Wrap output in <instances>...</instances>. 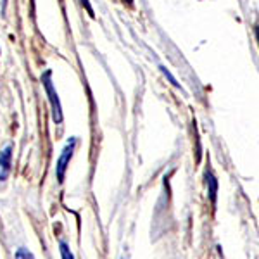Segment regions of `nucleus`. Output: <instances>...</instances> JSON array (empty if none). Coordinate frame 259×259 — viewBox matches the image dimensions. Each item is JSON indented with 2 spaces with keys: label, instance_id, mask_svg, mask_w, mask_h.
I'll list each match as a JSON object with an SVG mask.
<instances>
[{
  "label": "nucleus",
  "instance_id": "1",
  "mask_svg": "<svg viewBox=\"0 0 259 259\" xmlns=\"http://www.w3.org/2000/svg\"><path fill=\"white\" fill-rule=\"evenodd\" d=\"M41 83L45 87V92H47V97L50 102V109H52V119L56 123H61L62 121V106H61V100L59 95H57V90L52 83V71H45L41 74Z\"/></svg>",
  "mask_w": 259,
  "mask_h": 259
},
{
  "label": "nucleus",
  "instance_id": "2",
  "mask_svg": "<svg viewBox=\"0 0 259 259\" xmlns=\"http://www.w3.org/2000/svg\"><path fill=\"white\" fill-rule=\"evenodd\" d=\"M74 149H76V139H71L68 144L64 145L62 149L59 159H57V164H56V175H57V182L62 183L64 182V177H66V169L69 166V161L74 154Z\"/></svg>",
  "mask_w": 259,
  "mask_h": 259
},
{
  "label": "nucleus",
  "instance_id": "3",
  "mask_svg": "<svg viewBox=\"0 0 259 259\" xmlns=\"http://www.w3.org/2000/svg\"><path fill=\"white\" fill-rule=\"evenodd\" d=\"M12 164V145H6L0 152V182H6L11 173Z\"/></svg>",
  "mask_w": 259,
  "mask_h": 259
},
{
  "label": "nucleus",
  "instance_id": "4",
  "mask_svg": "<svg viewBox=\"0 0 259 259\" xmlns=\"http://www.w3.org/2000/svg\"><path fill=\"white\" fill-rule=\"evenodd\" d=\"M206 180H207V194H209L211 204L214 206L216 197H218V180H216V177L211 173V171H207L206 173Z\"/></svg>",
  "mask_w": 259,
  "mask_h": 259
},
{
  "label": "nucleus",
  "instance_id": "5",
  "mask_svg": "<svg viewBox=\"0 0 259 259\" xmlns=\"http://www.w3.org/2000/svg\"><path fill=\"white\" fill-rule=\"evenodd\" d=\"M159 69H161V73H162V74H164V76H166V78H168V80H169V83H171V85H173V87H175V89H180V90H182V85H180V83H178V80H177V78H175V76H173V74H171V73H169V69H168V68H166V66H159Z\"/></svg>",
  "mask_w": 259,
  "mask_h": 259
},
{
  "label": "nucleus",
  "instance_id": "6",
  "mask_svg": "<svg viewBox=\"0 0 259 259\" xmlns=\"http://www.w3.org/2000/svg\"><path fill=\"white\" fill-rule=\"evenodd\" d=\"M59 250H61V257L62 259H74L73 252L69 250V247H68V244H66V242H61V244H59Z\"/></svg>",
  "mask_w": 259,
  "mask_h": 259
},
{
  "label": "nucleus",
  "instance_id": "7",
  "mask_svg": "<svg viewBox=\"0 0 259 259\" xmlns=\"http://www.w3.org/2000/svg\"><path fill=\"white\" fill-rule=\"evenodd\" d=\"M16 259H35V256H33L28 249L21 247V249L16 250Z\"/></svg>",
  "mask_w": 259,
  "mask_h": 259
},
{
  "label": "nucleus",
  "instance_id": "8",
  "mask_svg": "<svg viewBox=\"0 0 259 259\" xmlns=\"http://www.w3.org/2000/svg\"><path fill=\"white\" fill-rule=\"evenodd\" d=\"M80 2H81V6L87 9V12H89V14L92 16V18H94L95 14H94V9H92V6H90V2H89V0H80Z\"/></svg>",
  "mask_w": 259,
  "mask_h": 259
},
{
  "label": "nucleus",
  "instance_id": "9",
  "mask_svg": "<svg viewBox=\"0 0 259 259\" xmlns=\"http://www.w3.org/2000/svg\"><path fill=\"white\" fill-rule=\"evenodd\" d=\"M6 9H7V0H2V14H6Z\"/></svg>",
  "mask_w": 259,
  "mask_h": 259
},
{
  "label": "nucleus",
  "instance_id": "10",
  "mask_svg": "<svg viewBox=\"0 0 259 259\" xmlns=\"http://www.w3.org/2000/svg\"><path fill=\"white\" fill-rule=\"evenodd\" d=\"M256 36H257V41H259V26H257V30H256Z\"/></svg>",
  "mask_w": 259,
  "mask_h": 259
},
{
  "label": "nucleus",
  "instance_id": "11",
  "mask_svg": "<svg viewBox=\"0 0 259 259\" xmlns=\"http://www.w3.org/2000/svg\"><path fill=\"white\" fill-rule=\"evenodd\" d=\"M126 2H128V4H132V2H133V0H126Z\"/></svg>",
  "mask_w": 259,
  "mask_h": 259
},
{
  "label": "nucleus",
  "instance_id": "12",
  "mask_svg": "<svg viewBox=\"0 0 259 259\" xmlns=\"http://www.w3.org/2000/svg\"><path fill=\"white\" fill-rule=\"evenodd\" d=\"M0 52H2V50H0Z\"/></svg>",
  "mask_w": 259,
  "mask_h": 259
}]
</instances>
